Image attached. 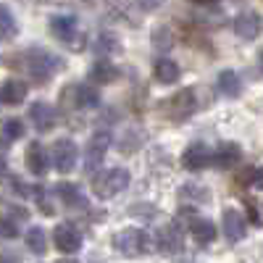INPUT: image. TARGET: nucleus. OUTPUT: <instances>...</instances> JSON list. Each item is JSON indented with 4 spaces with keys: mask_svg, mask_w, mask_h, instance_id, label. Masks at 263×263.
<instances>
[{
    "mask_svg": "<svg viewBox=\"0 0 263 263\" xmlns=\"http://www.w3.org/2000/svg\"><path fill=\"white\" fill-rule=\"evenodd\" d=\"M114 248H116L121 255H126V258H140V255L153 253V248H156V239H153L147 232H142V229L129 227V229H121V232L114 237Z\"/></svg>",
    "mask_w": 263,
    "mask_h": 263,
    "instance_id": "f257e3e1",
    "label": "nucleus"
},
{
    "mask_svg": "<svg viewBox=\"0 0 263 263\" xmlns=\"http://www.w3.org/2000/svg\"><path fill=\"white\" fill-rule=\"evenodd\" d=\"M21 61H24L27 74H29L32 79H37V82H48V79L58 71V66H61V61H58L53 53L42 50V48L27 50L24 55H21Z\"/></svg>",
    "mask_w": 263,
    "mask_h": 263,
    "instance_id": "f03ea898",
    "label": "nucleus"
},
{
    "mask_svg": "<svg viewBox=\"0 0 263 263\" xmlns=\"http://www.w3.org/2000/svg\"><path fill=\"white\" fill-rule=\"evenodd\" d=\"M126 184H129V171L126 168H108V171L95 174L92 192L100 200H111V197H116L121 190H126Z\"/></svg>",
    "mask_w": 263,
    "mask_h": 263,
    "instance_id": "7ed1b4c3",
    "label": "nucleus"
},
{
    "mask_svg": "<svg viewBox=\"0 0 263 263\" xmlns=\"http://www.w3.org/2000/svg\"><path fill=\"white\" fill-rule=\"evenodd\" d=\"M163 111L171 121H184L190 119L195 111H197V95L192 87H184V90L179 92H174L166 103H163Z\"/></svg>",
    "mask_w": 263,
    "mask_h": 263,
    "instance_id": "20e7f679",
    "label": "nucleus"
},
{
    "mask_svg": "<svg viewBox=\"0 0 263 263\" xmlns=\"http://www.w3.org/2000/svg\"><path fill=\"white\" fill-rule=\"evenodd\" d=\"M108 150H111V132H108V129H98L95 135L90 137V142H87V147H84V168L95 171L105 161Z\"/></svg>",
    "mask_w": 263,
    "mask_h": 263,
    "instance_id": "39448f33",
    "label": "nucleus"
},
{
    "mask_svg": "<svg viewBox=\"0 0 263 263\" xmlns=\"http://www.w3.org/2000/svg\"><path fill=\"white\" fill-rule=\"evenodd\" d=\"M50 32L66 42V45H74V50H82V40H79V24L74 16H53L50 18Z\"/></svg>",
    "mask_w": 263,
    "mask_h": 263,
    "instance_id": "423d86ee",
    "label": "nucleus"
},
{
    "mask_svg": "<svg viewBox=\"0 0 263 263\" xmlns=\"http://www.w3.org/2000/svg\"><path fill=\"white\" fill-rule=\"evenodd\" d=\"M77 156H79V150H77L74 140H69V137H63L53 145V163L61 174H69L77 166Z\"/></svg>",
    "mask_w": 263,
    "mask_h": 263,
    "instance_id": "0eeeda50",
    "label": "nucleus"
},
{
    "mask_svg": "<svg viewBox=\"0 0 263 263\" xmlns=\"http://www.w3.org/2000/svg\"><path fill=\"white\" fill-rule=\"evenodd\" d=\"M53 242H55V248L61 253L71 255V253H77L82 248V234H79V229L74 224H58L55 232H53Z\"/></svg>",
    "mask_w": 263,
    "mask_h": 263,
    "instance_id": "6e6552de",
    "label": "nucleus"
},
{
    "mask_svg": "<svg viewBox=\"0 0 263 263\" xmlns=\"http://www.w3.org/2000/svg\"><path fill=\"white\" fill-rule=\"evenodd\" d=\"M182 163L187 171H203L205 166L213 163V153L203 145V142H192L187 150H184V156H182Z\"/></svg>",
    "mask_w": 263,
    "mask_h": 263,
    "instance_id": "1a4fd4ad",
    "label": "nucleus"
},
{
    "mask_svg": "<svg viewBox=\"0 0 263 263\" xmlns=\"http://www.w3.org/2000/svg\"><path fill=\"white\" fill-rule=\"evenodd\" d=\"M156 248L161 253H179L182 250V229L177 224H166L156 232Z\"/></svg>",
    "mask_w": 263,
    "mask_h": 263,
    "instance_id": "9d476101",
    "label": "nucleus"
},
{
    "mask_svg": "<svg viewBox=\"0 0 263 263\" xmlns=\"http://www.w3.org/2000/svg\"><path fill=\"white\" fill-rule=\"evenodd\" d=\"M234 32L242 40H255L260 34V16L255 11H245L234 18Z\"/></svg>",
    "mask_w": 263,
    "mask_h": 263,
    "instance_id": "9b49d317",
    "label": "nucleus"
},
{
    "mask_svg": "<svg viewBox=\"0 0 263 263\" xmlns=\"http://www.w3.org/2000/svg\"><path fill=\"white\" fill-rule=\"evenodd\" d=\"M224 234H227L229 242H239V239H245V234H248V224H245L242 213H237L234 208L224 211Z\"/></svg>",
    "mask_w": 263,
    "mask_h": 263,
    "instance_id": "f8f14e48",
    "label": "nucleus"
},
{
    "mask_svg": "<svg viewBox=\"0 0 263 263\" xmlns=\"http://www.w3.org/2000/svg\"><path fill=\"white\" fill-rule=\"evenodd\" d=\"M69 92L74 98V105L82 108V111H90V108H98L100 105V95L95 87L90 84H77V87H69Z\"/></svg>",
    "mask_w": 263,
    "mask_h": 263,
    "instance_id": "ddd939ff",
    "label": "nucleus"
},
{
    "mask_svg": "<svg viewBox=\"0 0 263 263\" xmlns=\"http://www.w3.org/2000/svg\"><path fill=\"white\" fill-rule=\"evenodd\" d=\"M187 227H190V234L195 237L197 245H211L213 239H216V227L208 221V218H200L197 213L192 216V221Z\"/></svg>",
    "mask_w": 263,
    "mask_h": 263,
    "instance_id": "4468645a",
    "label": "nucleus"
},
{
    "mask_svg": "<svg viewBox=\"0 0 263 263\" xmlns=\"http://www.w3.org/2000/svg\"><path fill=\"white\" fill-rule=\"evenodd\" d=\"M27 168L34 174V177L48 174V150L42 147L40 142H32L27 147Z\"/></svg>",
    "mask_w": 263,
    "mask_h": 263,
    "instance_id": "2eb2a0df",
    "label": "nucleus"
},
{
    "mask_svg": "<svg viewBox=\"0 0 263 263\" xmlns=\"http://www.w3.org/2000/svg\"><path fill=\"white\" fill-rule=\"evenodd\" d=\"M29 119H32V124L40 132H48V129L55 126V111H53L48 103H34L32 111H29Z\"/></svg>",
    "mask_w": 263,
    "mask_h": 263,
    "instance_id": "dca6fc26",
    "label": "nucleus"
},
{
    "mask_svg": "<svg viewBox=\"0 0 263 263\" xmlns=\"http://www.w3.org/2000/svg\"><path fill=\"white\" fill-rule=\"evenodd\" d=\"M237 161H239V147L234 142H224L213 153V166L216 168H232Z\"/></svg>",
    "mask_w": 263,
    "mask_h": 263,
    "instance_id": "f3484780",
    "label": "nucleus"
},
{
    "mask_svg": "<svg viewBox=\"0 0 263 263\" xmlns=\"http://www.w3.org/2000/svg\"><path fill=\"white\" fill-rule=\"evenodd\" d=\"M24 98H27V84L18 82V79H8L0 87V100L8 103V105H18Z\"/></svg>",
    "mask_w": 263,
    "mask_h": 263,
    "instance_id": "a211bd4d",
    "label": "nucleus"
},
{
    "mask_svg": "<svg viewBox=\"0 0 263 263\" xmlns=\"http://www.w3.org/2000/svg\"><path fill=\"white\" fill-rule=\"evenodd\" d=\"M153 74H156V79L161 84H174V82L179 79V66L174 63L171 58H161L156 63V69H153Z\"/></svg>",
    "mask_w": 263,
    "mask_h": 263,
    "instance_id": "6ab92c4d",
    "label": "nucleus"
},
{
    "mask_svg": "<svg viewBox=\"0 0 263 263\" xmlns=\"http://www.w3.org/2000/svg\"><path fill=\"white\" fill-rule=\"evenodd\" d=\"M116 77H119V71H116V66L111 61H98L90 69V82H95V84H108Z\"/></svg>",
    "mask_w": 263,
    "mask_h": 263,
    "instance_id": "aec40b11",
    "label": "nucleus"
},
{
    "mask_svg": "<svg viewBox=\"0 0 263 263\" xmlns=\"http://www.w3.org/2000/svg\"><path fill=\"white\" fill-rule=\"evenodd\" d=\"M218 90H221L227 98H237L239 92H242V82H239V77L234 71H221L218 74Z\"/></svg>",
    "mask_w": 263,
    "mask_h": 263,
    "instance_id": "412c9836",
    "label": "nucleus"
},
{
    "mask_svg": "<svg viewBox=\"0 0 263 263\" xmlns=\"http://www.w3.org/2000/svg\"><path fill=\"white\" fill-rule=\"evenodd\" d=\"M58 195H61V200H63L66 205H74V208L84 205V197H82V192H79V187H77V184L61 182V184H58Z\"/></svg>",
    "mask_w": 263,
    "mask_h": 263,
    "instance_id": "4be33fe9",
    "label": "nucleus"
},
{
    "mask_svg": "<svg viewBox=\"0 0 263 263\" xmlns=\"http://www.w3.org/2000/svg\"><path fill=\"white\" fill-rule=\"evenodd\" d=\"M16 32H18V27H16L13 13L6 6H0V40H13Z\"/></svg>",
    "mask_w": 263,
    "mask_h": 263,
    "instance_id": "5701e85b",
    "label": "nucleus"
},
{
    "mask_svg": "<svg viewBox=\"0 0 263 263\" xmlns=\"http://www.w3.org/2000/svg\"><path fill=\"white\" fill-rule=\"evenodd\" d=\"M27 248L32 250V253H37V255H42L48 250V239H45V232H42L40 227H32L29 232H27Z\"/></svg>",
    "mask_w": 263,
    "mask_h": 263,
    "instance_id": "b1692460",
    "label": "nucleus"
},
{
    "mask_svg": "<svg viewBox=\"0 0 263 263\" xmlns=\"http://www.w3.org/2000/svg\"><path fill=\"white\" fill-rule=\"evenodd\" d=\"M95 50H98V53H116V50H119V40H116L111 32H103V34L98 37V42H95Z\"/></svg>",
    "mask_w": 263,
    "mask_h": 263,
    "instance_id": "393cba45",
    "label": "nucleus"
},
{
    "mask_svg": "<svg viewBox=\"0 0 263 263\" xmlns=\"http://www.w3.org/2000/svg\"><path fill=\"white\" fill-rule=\"evenodd\" d=\"M3 135H6V140H8V142L18 140L21 135H24V124H21L18 119H8V121L3 124Z\"/></svg>",
    "mask_w": 263,
    "mask_h": 263,
    "instance_id": "a878e982",
    "label": "nucleus"
},
{
    "mask_svg": "<svg viewBox=\"0 0 263 263\" xmlns=\"http://www.w3.org/2000/svg\"><path fill=\"white\" fill-rule=\"evenodd\" d=\"M153 45H156L158 50H168L171 48V34L166 27H158V32L153 34Z\"/></svg>",
    "mask_w": 263,
    "mask_h": 263,
    "instance_id": "bb28decb",
    "label": "nucleus"
},
{
    "mask_svg": "<svg viewBox=\"0 0 263 263\" xmlns=\"http://www.w3.org/2000/svg\"><path fill=\"white\" fill-rule=\"evenodd\" d=\"M248 184L255 187V190H263V166H260V168H250V179H248Z\"/></svg>",
    "mask_w": 263,
    "mask_h": 263,
    "instance_id": "cd10ccee",
    "label": "nucleus"
},
{
    "mask_svg": "<svg viewBox=\"0 0 263 263\" xmlns=\"http://www.w3.org/2000/svg\"><path fill=\"white\" fill-rule=\"evenodd\" d=\"M0 232H3L6 237H16V227L8 221V218H3V221H0Z\"/></svg>",
    "mask_w": 263,
    "mask_h": 263,
    "instance_id": "c85d7f7f",
    "label": "nucleus"
},
{
    "mask_svg": "<svg viewBox=\"0 0 263 263\" xmlns=\"http://www.w3.org/2000/svg\"><path fill=\"white\" fill-rule=\"evenodd\" d=\"M6 147H8V140H0V171L6 168Z\"/></svg>",
    "mask_w": 263,
    "mask_h": 263,
    "instance_id": "c756f323",
    "label": "nucleus"
},
{
    "mask_svg": "<svg viewBox=\"0 0 263 263\" xmlns=\"http://www.w3.org/2000/svg\"><path fill=\"white\" fill-rule=\"evenodd\" d=\"M190 3H195V6H211V3H216V0H190Z\"/></svg>",
    "mask_w": 263,
    "mask_h": 263,
    "instance_id": "7c9ffc66",
    "label": "nucleus"
},
{
    "mask_svg": "<svg viewBox=\"0 0 263 263\" xmlns=\"http://www.w3.org/2000/svg\"><path fill=\"white\" fill-rule=\"evenodd\" d=\"M258 61H260V69H263V50H260V55H258Z\"/></svg>",
    "mask_w": 263,
    "mask_h": 263,
    "instance_id": "2f4dec72",
    "label": "nucleus"
},
{
    "mask_svg": "<svg viewBox=\"0 0 263 263\" xmlns=\"http://www.w3.org/2000/svg\"><path fill=\"white\" fill-rule=\"evenodd\" d=\"M58 263H77V260H58Z\"/></svg>",
    "mask_w": 263,
    "mask_h": 263,
    "instance_id": "473e14b6",
    "label": "nucleus"
},
{
    "mask_svg": "<svg viewBox=\"0 0 263 263\" xmlns=\"http://www.w3.org/2000/svg\"><path fill=\"white\" fill-rule=\"evenodd\" d=\"M0 263H8V260H6V258H0Z\"/></svg>",
    "mask_w": 263,
    "mask_h": 263,
    "instance_id": "72a5a7b5",
    "label": "nucleus"
}]
</instances>
